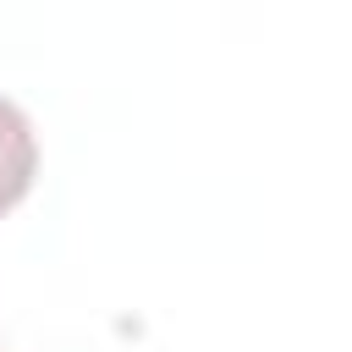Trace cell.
<instances>
[{"label":"cell","instance_id":"obj_1","mask_svg":"<svg viewBox=\"0 0 352 352\" xmlns=\"http://www.w3.org/2000/svg\"><path fill=\"white\" fill-rule=\"evenodd\" d=\"M33 170H38V138H33V121L0 99V214L11 204H22V192L33 187Z\"/></svg>","mask_w":352,"mask_h":352}]
</instances>
